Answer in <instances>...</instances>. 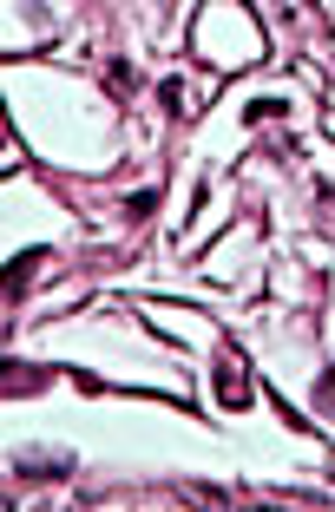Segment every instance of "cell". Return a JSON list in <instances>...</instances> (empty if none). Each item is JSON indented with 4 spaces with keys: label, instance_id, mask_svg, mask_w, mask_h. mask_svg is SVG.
<instances>
[{
    "label": "cell",
    "instance_id": "6da1fadb",
    "mask_svg": "<svg viewBox=\"0 0 335 512\" xmlns=\"http://www.w3.org/2000/svg\"><path fill=\"white\" fill-rule=\"evenodd\" d=\"M250 394H257V381H250L244 348H224V355H217V401L224 407H250Z\"/></svg>",
    "mask_w": 335,
    "mask_h": 512
},
{
    "label": "cell",
    "instance_id": "7a4b0ae2",
    "mask_svg": "<svg viewBox=\"0 0 335 512\" xmlns=\"http://www.w3.org/2000/svg\"><path fill=\"white\" fill-rule=\"evenodd\" d=\"M316 401H322V407H329V414H335V368H329V375L316 381Z\"/></svg>",
    "mask_w": 335,
    "mask_h": 512
}]
</instances>
